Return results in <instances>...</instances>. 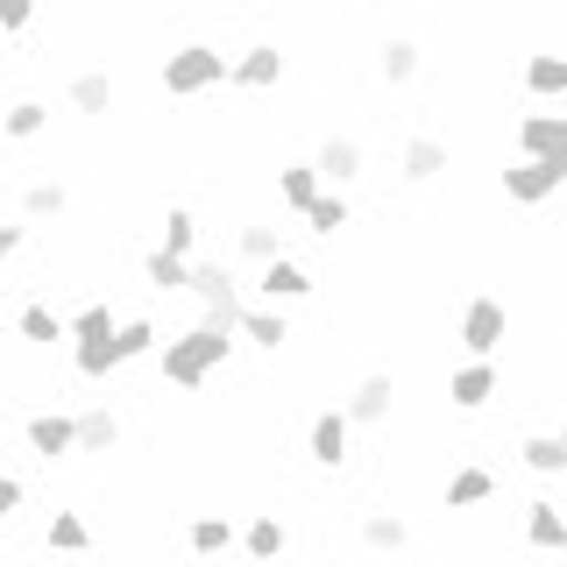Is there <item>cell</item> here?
<instances>
[{
	"label": "cell",
	"instance_id": "37",
	"mask_svg": "<svg viewBox=\"0 0 567 567\" xmlns=\"http://www.w3.org/2000/svg\"><path fill=\"white\" fill-rule=\"evenodd\" d=\"M71 369H79L85 383H100V377H114V341H93V348H71Z\"/></svg>",
	"mask_w": 567,
	"mask_h": 567
},
{
	"label": "cell",
	"instance_id": "5",
	"mask_svg": "<svg viewBox=\"0 0 567 567\" xmlns=\"http://www.w3.org/2000/svg\"><path fill=\"white\" fill-rule=\"evenodd\" d=\"M284 71H291V58H284V43H248L235 64H227V85L235 93H277Z\"/></svg>",
	"mask_w": 567,
	"mask_h": 567
},
{
	"label": "cell",
	"instance_id": "19",
	"mask_svg": "<svg viewBox=\"0 0 567 567\" xmlns=\"http://www.w3.org/2000/svg\"><path fill=\"white\" fill-rule=\"evenodd\" d=\"M362 546H369V554H404V546H412L404 511H369V518H362Z\"/></svg>",
	"mask_w": 567,
	"mask_h": 567
},
{
	"label": "cell",
	"instance_id": "35",
	"mask_svg": "<svg viewBox=\"0 0 567 567\" xmlns=\"http://www.w3.org/2000/svg\"><path fill=\"white\" fill-rule=\"evenodd\" d=\"M383 79L390 85H412L419 79V43H412V35H390V43H383Z\"/></svg>",
	"mask_w": 567,
	"mask_h": 567
},
{
	"label": "cell",
	"instance_id": "15",
	"mask_svg": "<svg viewBox=\"0 0 567 567\" xmlns=\"http://www.w3.org/2000/svg\"><path fill=\"white\" fill-rule=\"evenodd\" d=\"M447 398H454V412H483L496 398V362H461L447 377Z\"/></svg>",
	"mask_w": 567,
	"mask_h": 567
},
{
	"label": "cell",
	"instance_id": "4",
	"mask_svg": "<svg viewBox=\"0 0 567 567\" xmlns=\"http://www.w3.org/2000/svg\"><path fill=\"white\" fill-rule=\"evenodd\" d=\"M185 291L206 306V327H227V333L241 327V284H235L227 262H199V256H192V284H185Z\"/></svg>",
	"mask_w": 567,
	"mask_h": 567
},
{
	"label": "cell",
	"instance_id": "7",
	"mask_svg": "<svg viewBox=\"0 0 567 567\" xmlns=\"http://www.w3.org/2000/svg\"><path fill=\"white\" fill-rule=\"evenodd\" d=\"M248 291H256L270 312L306 306V298H312V270H306V262H291V256H277V262H262V270H256V284H248Z\"/></svg>",
	"mask_w": 567,
	"mask_h": 567
},
{
	"label": "cell",
	"instance_id": "43",
	"mask_svg": "<svg viewBox=\"0 0 567 567\" xmlns=\"http://www.w3.org/2000/svg\"><path fill=\"white\" fill-rule=\"evenodd\" d=\"M560 518H567V504H560Z\"/></svg>",
	"mask_w": 567,
	"mask_h": 567
},
{
	"label": "cell",
	"instance_id": "28",
	"mask_svg": "<svg viewBox=\"0 0 567 567\" xmlns=\"http://www.w3.org/2000/svg\"><path fill=\"white\" fill-rule=\"evenodd\" d=\"M235 248H241V256L262 270V262H277V256H284V227H270V220H248L241 235H235Z\"/></svg>",
	"mask_w": 567,
	"mask_h": 567
},
{
	"label": "cell",
	"instance_id": "23",
	"mask_svg": "<svg viewBox=\"0 0 567 567\" xmlns=\"http://www.w3.org/2000/svg\"><path fill=\"white\" fill-rule=\"evenodd\" d=\"M64 100H71V114H106L114 106V71H79L64 85Z\"/></svg>",
	"mask_w": 567,
	"mask_h": 567
},
{
	"label": "cell",
	"instance_id": "31",
	"mask_svg": "<svg viewBox=\"0 0 567 567\" xmlns=\"http://www.w3.org/2000/svg\"><path fill=\"white\" fill-rule=\"evenodd\" d=\"M348 220H354V213H348V192H319V199L306 206V227H312V235H341Z\"/></svg>",
	"mask_w": 567,
	"mask_h": 567
},
{
	"label": "cell",
	"instance_id": "6",
	"mask_svg": "<svg viewBox=\"0 0 567 567\" xmlns=\"http://www.w3.org/2000/svg\"><path fill=\"white\" fill-rule=\"evenodd\" d=\"M390 412H398V377H390V369L354 377V390L341 398V419H348V425H383Z\"/></svg>",
	"mask_w": 567,
	"mask_h": 567
},
{
	"label": "cell",
	"instance_id": "17",
	"mask_svg": "<svg viewBox=\"0 0 567 567\" xmlns=\"http://www.w3.org/2000/svg\"><path fill=\"white\" fill-rule=\"evenodd\" d=\"M277 199H284V213H298V220H306V206L319 199V171H312V156H298V164H284V171H277Z\"/></svg>",
	"mask_w": 567,
	"mask_h": 567
},
{
	"label": "cell",
	"instance_id": "24",
	"mask_svg": "<svg viewBox=\"0 0 567 567\" xmlns=\"http://www.w3.org/2000/svg\"><path fill=\"white\" fill-rule=\"evenodd\" d=\"M525 93L532 100H567V58H554V50L525 58Z\"/></svg>",
	"mask_w": 567,
	"mask_h": 567
},
{
	"label": "cell",
	"instance_id": "29",
	"mask_svg": "<svg viewBox=\"0 0 567 567\" xmlns=\"http://www.w3.org/2000/svg\"><path fill=\"white\" fill-rule=\"evenodd\" d=\"M518 461H525L532 475H567V454H560L554 433H525V440H518Z\"/></svg>",
	"mask_w": 567,
	"mask_h": 567
},
{
	"label": "cell",
	"instance_id": "9",
	"mask_svg": "<svg viewBox=\"0 0 567 567\" xmlns=\"http://www.w3.org/2000/svg\"><path fill=\"white\" fill-rule=\"evenodd\" d=\"M312 171H319V192H348L362 177V142L354 135H327L312 150Z\"/></svg>",
	"mask_w": 567,
	"mask_h": 567
},
{
	"label": "cell",
	"instance_id": "10",
	"mask_svg": "<svg viewBox=\"0 0 567 567\" xmlns=\"http://www.w3.org/2000/svg\"><path fill=\"white\" fill-rule=\"evenodd\" d=\"M560 177H567V171H554V164H525V156H518V164L496 177V185H504L511 206H546V199H560Z\"/></svg>",
	"mask_w": 567,
	"mask_h": 567
},
{
	"label": "cell",
	"instance_id": "36",
	"mask_svg": "<svg viewBox=\"0 0 567 567\" xmlns=\"http://www.w3.org/2000/svg\"><path fill=\"white\" fill-rule=\"evenodd\" d=\"M14 333L43 348V341H64V319L50 312V306H22V312H14Z\"/></svg>",
	"mask_w": 567,
	"mask_h": 567
},
{
	"label": "cell",
	"instance_id": "25",
	"mask_svg": "<svg viewBox=\"0 0 567 567\" xmlns=\"http://www.w3.org/2000/svg\"><path fill=\"white\" fill-rule=\"evenodd\" d=\"M114 327H121L114 306H79V312L64 319V341L71 348H93V341H114Z\"/></svg>",
	"mask_w": 567,
	"mask_h": 567
},
{
	"label": "cell",
	"instance_id": "30",
	"mask_svg": "<svg viewBox=\"0 0 567 567\" xmlns=\"http://www.w3.org/2000/svg\"><path fill=\"white\" fill-rule=\"evenodd\" d=\"M43 128H50V106L43 100H14L8 114H0V135H8V142H29V135H43Z\"/></svg>",
	"mask_w": 567,
	"mask_h": 567
},
{
	"label": "cell",
	"instance_id": "27",
	"mask_svg": "<svg viewBox=\"0 0 567 567\" xmlns=\"http://www.w3.org/2000/svg\"><path fill=\"white\" fill-rule=\"evenodd\" d=\"M156 348H164V333H156L150 319H121V327H114V369L142 362V354H156Z\"/></svg>",
	"mask_w": 567,
	"mask_h": 567
},
{
	"label": "cell",
	"instance_id": "18",
	"mask_svg": "<svg viewBox=\"0 0 567 567\" xmlns=\"http://www.w3.org/2000/svg\"><path fill=\"white\" fill-rule=\"evenodd\" d=\"M227 546H235V525H227L220 511H199V518L185 525V554H199V560H220Z\"/></svg>",
	"mask_w": 567,
	"mask_h": 567
},
{
	"label": "cell",
	"instance_id": "42",
	"mask_svg": "<svg viewBox=\"0 0 567 567\" xmlns=\"http://www.w3.org/2000/svg\"><path fill=\"white\" fill-rule=\"evenodd\" d=\"M560 199H567V177H560Z\"/></svg>",
	"mask_w": 567,
	"mask_h": 567
},
{
	"label": "cell",
	"instance_id": "38",
	"mask_svg": "<svg viewBox=\"0 0 567 567\" xmlns=\"http://www.w3.org/2000/svg\"><path fill=\"white\" fill-rule=\"evenodd\" d=\"M14 511H22V483H14V475H0V525H8Z\"/></svg>",
	"mask_w": 567,
	"mask_h": 567
},
{
	"label": "cell",
	"instance_id": "20",
	"mask_svg": "<svg viewBox=\"0 0 567 567\" xmlns=\"http://www.w3.org/2000/svg\"><path fill=\"white\" fill-rule=\"evenodd\" d=\"M440 496H447V511H475V504H489V496H496V475L468 461V468L447 475V489H440Z\"/></svg>",
	"mask_w": 567,
	"mask_h": 567
},
{
	"label": "cell",
	"instance_id": "1",
	"mask_svg": "<svg viewBox=\"0 0 567 567\" xmlns=\"http://www.w3.org/2000/svg\"><path fill=\"white\" fill-rule=\"evenodd\" d=\"M227 354H235V333H227V327H206V319H199V327L171 333V341L156 348V369H164L171 390H199L213 369L227 362Z\"/></svg>",
	"mask_w": 567,
	"mask_h": 567
},
{
	"label": "cell",
	"instance_id": "26",
	"mask_svg": "<svg viewBox=\"0 0 567 567\" xmlns=\"http://www.w3.org/2000/svg\"><path fill=\"white\" fill-rule=\"evenodd\" d=\"M121 447V419L93 404V412H79V454H114Z\"/></svg>",
	"mask_w": 567,
	"mask_h": 567
},
{
	"label": "cell",
	"instance_id": "41",
	"mask_svg": "<svg viewBox=\"0 0 567 567\" xmlns=\"http://www.w3.org/2000/svg\"><path fill=\"white\" fill-rule=\"evenodd\" d=\"M554 440H560V454H567V419H560V425H554Z\"/></svg>",
	"mask_w": 567,
	"mask_h": 567
},
{
	"label": "cell",
	"instance_id": "21",
	"mask_svg": "<svg viewBox=\"0 0 567 567\" xmlns=\"http://www.w3.org/2000/svg\"><path fill=\"white\" fill-rule=\"evenodd\" d=\"M241 341H256V348H284V341H291V319H284V312H270V306H241Z\"/></svg>",
	"mask_w": 567,
	"mask_h": 567
},
{
	"label": "cell",
	"instance_id": "13",
	"mask_svg": "<svg viewBox=\"0 0 567 567\" xmlns=\"http://www.w3.org/2000/svg\"><path fill=\"white\" fill-rule=\"evenodd\" d=\"M22 433H29V447L43 454V461L79 454V419H71V412H35V419L22 425Z\"/></svg>",
	"mask_w": 567,
	"mask_h": 567
},
{
	"label": "cell",
	"instance_id": "12",
	"mask_svg": "<svg viewBox=\"0 0 567 567\" xmlns=\"http://www.w3.org/2000/svg\"><path fill=\"white\" fill-rule=\"evenodd\" d=\"M306 447H312V461H319V468H341V461H348V447H354V425L341 419V404H327V412L312 419Z\"/></svg>",
	"mask_w": 567,
	"mask_h": 567
},
{
	"label": "cell",
	"instance_id": "8",
	"mask_svg": "<svg viewBox=\"0 0 567 567\" xmlns=\"http://www.w3.org/2000/svg\"><path fill=\"white\" fill-rule=\"evenodd\" d=\"M518 156H525V164L567 171V114H525L518 121Z\"/></svg>",
	"mask_w": 567,
	"mask_h": 567
},
{
	"label": "cell",
	"instance_id": "16",
	"mask_svg": "<svg viewBox=\"0 0 567 567\" xmlns=\"http://www.w3.org/2000/svg\"><path fill=\"white\" fill-rule=\"evenodd\" d=\"M525 546L532 554H567V518H560V504H525Z\"/></svg>",
	"mask_w": 567,
	"mask_h": 567
},
{
	"label": "cell",
	"instance_id": "14",
	"mask_svg": "<svg viewBox=\"0 0 567 567\" xmlns=\"http://www.w3.org/2000/svg\"><path fill=\"white\" fill-rule=\"evenodd\" d=\"M235 546H241L248 560H262V567H270V560L284 554V546H291V532H284V518H277V511H256V518H248V525L235 532Z\"/></svg>",
	"mask_w": 567,
	"mask_h": 567
},
{
	"label": "cell",
	"instance_id": "39",
	"mask_svg": "<svg viewBox=\"0 0 567 567\" xmlns=\"http://www.w3.org/2000/svg\"><path fill=\"white\" fill-rule=\"evenodd\" d=\"M0 29H8V35L29 29V8H22V0H0Z\"/></svg>",
	"mask_w": 567,
	"mask_h": 567
},
{
	"label": "cell",
	"instance_id": "34",
	"mask_svg": "<svg viewBox=\"0 0 567 567\" xmlns=\"http://www.w3.org/2000/svg\"><path fill=\"white\" fill-rule=\"evenodd\" d=\"M192 248H199V213H192V206H171V220H164V256H185V262H192Z\"/></svg>",
	"mask_w": 567,
	"mask_h": 567
},
{
	"label": "cell",
	"instance_id": "22",
	"mask_svg": "<svg viewBox=\"0 0 567 567\" xmlns=\"http://www.w3.org/2000/svg\"><path fill=\"white\" fill-rule=\"evenodd\" d=\"M43 546H50V554H93V525H85L79 511H50Z\"/></svg>",
	"mask_w": 567,
	"mask_h": 567
},
{
	"label": "cell",
	"instance_id": "11",
	"mask_svg": "<svg viewBox=\"0 0 567 567\" xmlns=\"http://www.w3.org/2000/svg\"><path fill=\"white\" fill-rule=\"evenodd\" d=\"M447 164H454V150L440 135H404L398 142V177H404V185H433Z\"/></svg>",
	"mask_w": 567,
	"mask_h": 567
},
{
	"label": "cell",
	"instance_id": "2",
	"mask_svg": "<svg viewBox=\"0 0 567 567\" xmlns=\"http://www.w3.org/2000/svg\"><path fill=\"white\" fill-rule=\"evenodd\" d=\"M227 64H235V58H227V50H213V43H177L156 79H164L171 100H192V93H213V85H227Z\"/></svg>",
	"mask_w": 567,
	"mask_h": 567
},
{
	"label": "cell",
	"instance_id": "3",
	"mask_svg": "<svg viewBox=\"0 0 567 567\" xmlns=\"http://www.w3.org/2000/svg\"><path fill=\"white\" fill-rule=\"evenodd\" d=\"M454 341L468 348V362H489V354L511 341V312H504V298L475 291L468 306H461V319H454Z\"/></svg>",
	"mask_w": 567,
	"mask_h": 567
},
{
	"label": "cell",
	"instance_id": "32",
	"mask_svg": "<svg viewBox=\"0 0 567 567\" xmlns=\"http://www.w3.org/2000/svg\"><path fill=\"white\" fill-rule=\"evenodd\" d=\"M142 277H150V291H185V284H192V262H185V256H164V248H150Z\"/></svg>",
	"mask_w": 567,
	"mask_h": 567
},
{
	"label": "cell",
	"instance_id": "40",
	"mask_svg": "<svg viewBox=\"0 0 567 567\" xmlns=\"http://www.w3.org/2000/svg\"><path fill=\"white\" fill-rule=\"evenodd\" d=\"M22 241H29V227H0V262L22 256Z\"/></svg>",
	"mask_w": 567,
	"mask_h": 567
},
{
	"label": "cell",
	"instance_id": "33",
	"mask_svg": "<svg viewBox=\"0 0 567 567\" xmlns=\"http://www.w3.org/2000/svg\"><path fill=\"white\" fill-rule=\"evenodd\" d=\"M64 206H71V192L58 185V177H35V185L22 192V213H29V220H58Z\"/></svg>",
	"mask_w": 567,
	"mask_h": 567
}]
</instances>
